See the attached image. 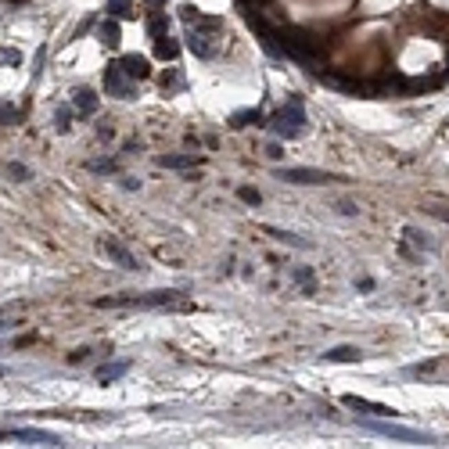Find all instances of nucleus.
<instances>
[{"instance_id":"4468645a","label":"nucleus","mask_w":449,"mask_h":449,"mask_svg":"<svg viewBox=\"0 0 449 449\" xmlns=\"http://www.w3.org/2000/svg\"><path fill=\"white\" fill-rule=\"evenodd\" d=\"M198 162H201V155H158V166H166V169H187Z\"/></svg>"},{"instance_id":"b1692460","label":"nucleus","mask_w":449,"mask_h":449,"mask_svg":"<svg viewBox=\"0 0 449 449\" xmlns=\"http://www.w3.org/2000/svg\"><path fill=\"white\" fill-rule=\"evenodd\" d=\"M241 198L252 201V205H259V201H263V198H259V190H252V187H241Z\"/></svg>"},{"instance_id":"4be33fe9","label":"nucleus","mask_w":449,"mask_h":449,"mask_svg":"<svg viewBox=\"0 0 449 449\" xmlns=\"http://www.w3.org/2000/svg\"><path fill=\"white\" fill-rule=\"evenodd\" d=\"M90 169H94V173H116L119 166H116V162H90Z\"/></svg>"},{"instance_id":"f3484780","label":"nucleus","mask_w":449,"mask_h":449,"mask_svg":"<svg viewBox=\"0 0 449 449\" xmlns=\"http://www.w3.org/2000/svg\"><path fill=\"white\" fill-rule=\"evenodd\" d=\"M98 36H101L105 47H119V22L116 19H105L101 29H98Z\"/></svg>"},{"instance_id":"bb28decb","label":"nucleus","mask_w":449,"mask_h":449,"mask_svg":"<svg viewBox=\"0 0 449 449\" xmlns=\"http://www.w3.org/2000/svg\"><path fill=\"white\" fill-rule=\"evenodd\" d=\"M0 61H19V54H14V51H0Z\"/></svg>"},{"instance_id":"412c9836","label":"nucleus","mask_w":449,"mask_h":449,"mask_svg":"<svg viewBox=\"0 0 449 449\" xmlns=\"http://www.w3.org/2000/svg\"><path fill=\"white\" fill-rule=\"evenodd\" d=\"M334 208H338L342 216H356V212H360V208H356V201H352V198H338V201H334Z\"/></svg>"},{"instance_id":"6e6552de","label":"nucleus","mask_w":449,"mask_h":449,"mask_svg":"<svg viewBox=\"0 0 449 449\" xmlns=\"http://www.w3.org/2000/svg\"><path fill=\"white\" fill-rule=\"evenodd\" d=\"M101 252L108 255V259H116L119 266H126V270H140V263L133 259V255L130 252H126L119 241H111V237H105V241H101Z\"/></svg>"},{"instance_id":"39448f33","label":"nucleus","mask_w":449,"mask_h":449,"mask_svg":"<svg viewBox=\"0 0 449 449\" xmlns=\"http://www.w3.org/2000/svg\"><path fill=\"white\" fill-rule=\"evenodd\" d=\"M105 94H111V98H122V101L137 98L133 76L122 69V61H111V65H105Z\"/></svg>"},{"instance_id":"1a4fd4ad","label":"nucleus","mask_w":449,"mask_h":449,"mask_svg":"<svg viewBox=\"0 0 449 449\" xmlns=\"http://www.w3.org/2000/svg\"><path fill=\"white\" fill-rule=\"evenodd\" d=\"M284 43H287V51H292V54H295L298 61H306V58L313 61V58H316V47H313V36H302V33H292V36H287Z\"/></svg>"},{"instance_id":"9b49d317","label":"nucleus","mask_w":449,"mask_h":449,"mask_svg":"<svg viewBox=\"0 0 449 449\" xmlns=\"http://www.w3.org/2000/svg\"><path fill=\"white\" fill-rule=\"evenodd\" d=\"M345 406H349V410H360V413H374V417H392V413H395L392 406L371 403V399H360V395H345Z\"/></svg>"},{"instance_id":"0eeeda50","label":"nucleus","mask_w":449,"mask_h":449,"mask_svg":"<svg viewBox=\"0 0 449 449\" xmlns=\"http://www.w3.org/2000/svg\"><path fill=\"white\" fill-rule=\"evenodd\" d=\"M277 180H287V184H309V187H316V184H331L334 176L327 173V169H277Z\"/></svg>"},{"instance_id":"423d86ee","label":"nucleus","mask_w":449,"mask_h":449,"mask_svg":"<svg viewBox=\"0 0 449 449\" xmlns=\"http://www.w3.org/2000/svg\"><path fill=\"white\" fill-rule=\"evenodd\" d=\"M22 442V446H61V439L54 431H40V428H11V431H0V442Z\"/></svg>"},{"instance_id":"2eb2a0df","label":"nucleus","mask_w":449,"mask_h":449,"mask_svg":"<svg viewBox=\"0 0 449 449\" xmlns=\"http://www.w3.org/2000/svg\"><path fill=\"white\" fill-rule=\"evenodd\" d=\"M122 69L130 72L133 79H148L151 69H148V58H140V54H130V58H122Z\"/></svg>"},{"instance_id":"ddd939ff","label":"nucleus","mask_w":449,"mask_h":449,"mask_svg":"<svg viewBox=\"0 0 449 449\" xmlns=\"http://www.w3.org/2000/svg\"><path fill=\"white\" fill-rule=\"evenodd\" d=\"M270 237H277V241H284V245H292V248H309L313 241H306L302 234H292V230H281V227H263Z\"/></svg>"},{"instance_id":"a878e982","label":"nucleus","mask_w":449,"mask_h":449,"mask_svg":"<svg viewBox=\"0 0 449 449\" xmlns=\"http://www.w3.org/2000/svg\"><path fill=\"white\" fill-rule=\"evenodd\" d=\"M162 4H166V0H148V8H151V14H162Z\"/></svg>"},{"instance_id":"9d476101","label":"nucleus","mask_w":449,"mask_h":449,"mask_svg":"<svg viewBox=\"0 0 449 449\" xmlns=\"http://www.w3.org/2000/svg\"><path fill=\"white\" fill-rule=\"evenodd\" d=\"M72 108L79 111V116H94V111H98V94H94L90 87L72 90Z\"/></svg>"},{"instance_id":"7ed1b4c3","label":"nucleus","mask_w":449,"mask_h":449,"mask_svg":"<svg viewBox=\"0 0 449 449\" xmlns=\"http://www.w3.org/2000/svg\"><path fill=\"white\" fill-rule=\"evenodd\" d=\"M173 298H180L176 292H148V295H119V298H101V309H119V306H133V309H162Z\"/></svg>"},{"instance_id":"f257e3e1","label":"nucleus","mask_w":449,"mask_h":449,"mask_svg":"<svg viewBox=\"0 0 449 449\" xmlns=\"http://www.w3.org/2000/svg\"><path fill=\"white\" fill-rule=\"evenodd\" d=\"M180 19L187 22V47L190 54L198 58H212L219 51V40H223V22L219 19H208V14H201L198 8H180Z\"/></svg>"},{"instance_id":"6ab92c4d","label":"nucleus","mask_w":449,"mask_h":449,"mask_svg":"<svg viewBox=\"0 0 449 449\" xmlns=\"http://www.w3.org/2000/svg\"><path fill=\"white\" fill-rule=\"evenodd\" d=\"M108 11L116 19H133V0H108Z\"/></svg>"},{"instance_id":"5701e85b","label":"nucleus","mask_w":449,"mask_h":449,"mask_svg":"<svg viewBox=\"0 0 449 449\" xmlns=\"http://www.w3.org/2000/svg\"><path fill=\"white\" fill-rule=\"evenodd\" d=\"M295 277H298L302 284H313V270H309V266H298V270H295Z\"/></svg>"},{"instance_id":"dca6fc26","label":"nucleus","mask_w":449,"mask_h":449,"mask_svg":"<svg viewBox=\"0 0 449 449\" xmlns=\"http://www.w3.org/2000/svg\"><path fill=\"white\" fill-rule=\"evenodd\" d=\"M126 371H130V360H119V363H105L101 371H98V381H101V384H111L116 377H122Z\"/></svg>"},{"instance_id":"20e7f679","label":"nucleus","mask_w":449,"mask_h":449,"mask_svg":"<svg viewBox=\"0 0 449 449\" xmlns=\"http://www.w3.org/2000/svg\"><path fill=\"white\" fill-rule=\"evenodd\" d=\"M371 435H384V439H395V442H410V446H428L435 442V435L428 431H417V428H403V424H388V421H366L363 424Z\"/></svg>"},{"instance_id":"a211bd4d","label":"nucleus","mask_w":449,"mask_h":449,"mask_svg":"<svg viewBox=\"0 0 449 449\" xmlns=\"http://www.w3.org/2000/svg\"><path fill=\"white\" fill-rule=\"evenodd\" d=\"M155 54L166 58V61H176V54H180V43H173L169 36H158V40H155Z\"/></svg>"},{"instance_id":"f03ea898","label":"nucleus","mask_w":449,"mask_h":449,"mask_svg":"<svg viewBox=\"0 0 449 449\" xmlns=\"http://www.w3.org/2000/svg\"><path fill=\"white\" fill-rule=\"evenodd\" d=\"M270 130H274L277 137H284V140H295V137H302V133L309 130V119H306V111H302L298 101H287L284 108L274 111V119H270Z\"/></svg>"},{"instance_id":"393cba45","label":"nucleus","mask_w":449,"mask_h":449,"mask_svg":"<svg viewBox=\"0 0 449 449\" xmlns=\"http://www.w3.org/2000/svg\"><path fill=\"white\" fill-rule=\"evenodd\" d=\"M11 169V176H19V180H29V169L25 166H8Z\"/></svg>"},{"instance_id":"f8f14e48","label":"nucleus","mask_w":449,"mask_h":449,"mask_svg":"<svg viewBox=\"0 0 449 449\" xmlns=\"http://www.w3.org/2000/svg\"><path fill=\"white\" fill-rule=\"evenodd\" d=\"M360 356H363V352H360L356 345H334V349L324 352V360H327V363H356Z\"/></svg>"},{"instance_id":"aec40b11","label":"nucleus","mask_w":449,"mask_h":449,"mask_svg":"<svg viewBox=\"0 0 449 449\" xmlns=\"http://www.w3.org/2000/svg\"><path fill=\"white\" fill-rule=\"evenodd\" d=\"M403 237H406V241H413L417 248H424V252L431 248V245H428V234H421L417 227H406V230H403Z\"/></svg>"}]
</instances>
